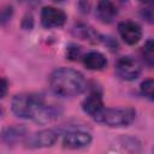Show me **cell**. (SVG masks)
<instances>
[{
	"instance_id": "9c48e42d",
	"label": "cell",
	"mask_w": 154,
	"mask_h": 154,
	"mask_svg": "<svg viewBox=\"0 0 154 154\" xmlns=\"http://www.w3.org/2000/svg\"><path fill=\"white\" fill-rule=\"evenodd\" d=\"M103 100L101 96V93L94 90L91 91L83 101H82V109L84 113L90 116L93 119L103 109Z\"/></svg>"
},
{
	"instance_id": "cb8c5ba5",
	"label": "cell",
	"mask_w": 154,
	"mask_h": 154,
	"mask_svg": "<svg viewBox=\"0 0 154 154\" xmlns=\"http://www.w3.org/2000/svg\"><path fill=\"white\" fill-rule=\"evenodd\" d=\"M120 1H126V0H120Z\"/></svg>"
},
{
	"instance_id": "7402d4cb",
	"label": "cell",
	"mask_w": 154,
	"mask_h": 154,
	"mask_svg": "<svg viewBox=\"0 0 154 154\" xmlns=\"http://www.w3.org/2000/svg\"><path fill=\"white\" fill-rule=\"evenodd\" d=\"M140 1H141L142 4H150L153 0H140Z\"/></svg>"
},
{
	"instance_id": "44dd1931",
	"label": "cell",
	"mask_w": 154,
	"mask_h": 154,
	"mask_svg": "<svg viewBox=\"0 0 154 154\" xmlns=\"http://www.w3.org/2000/svg\"><path fill=\"white\" fill-rule=\"evenodd\" d=\"M22 2H25L28 5H36L38 2V0H20Z\"/></svg>"
},
{
	"instance_id": "e0dca14e",
	"label": "cell",
	"mask_w": 154,
	"mask_h": 154,
	"mask_svg": "<svg viewBox=\"0 0 154 154\" xmlns=\"http://www.w3.org/2000/svg\"><path fill=\"white\" fill-rule=\"evenodd\" d=\"M12 14H13V8L12 6H5L0 10V24L1 25H5L7 24L11 18H12Z\"/></svg>"
},
{
	"instance_id": "5b68a950",
	"label": "cell",
	"mask_w": 154,
	"mask_h": 154,
	"mask_svg": "<svg viewBox=\"0 0 154 154\" xmlns=\"http://www.w3.org/2000/svg\"><path fill=\"white\" fill-rule=\"evenodd\" d=\"M141 72H142L141 64L130 55L119 58L116 64V73L118 75L119 78L124 81H128V82L135 81L140 77Z\"/></svg>"
},
{
	"instance_id": "ffe728a7",
	"label": "cell",
	"mask_w": 154,
	"mask_h": 154,
	"mask_svg": "<svg viewBox=\"0 0 154 154\" xmlns=\"http://www.w3.org/2000/svg\"><path fill=\"white\" fill-rule=\"evenodd\" d=\"M34 25V20H32V17L31 14H26L23 19V23H22V26L25 29V30H30Z\"/></svg>"
},
{
	"instance_id": "5bb4252c",
	"label": "cell",
	"mask_w": 154,
	"mask_h": 154,
	"mask_svg": "<svg viewBox=\"0 0 154 154\" xmlns=\"http://www.w3.org/2000/svg\"><path fill=\"white\" fill-rule=\"evenodd\" d=\"M117 147L116 150H120V152H129V153H137L141 150L140 147V142L134 138V137H122L117 141Z\"/></svg>"
},
{
	"instance_id": "9a60e30c",
	"label": "cell",
	"mask_w": 154,
	"mask_h": 154,
	"mask_svg": "<svg viewBox=\"0 0 154 154\" xmlns=\"http://www.w3.org/2000/svg\"><path fill=\"white\" fill-rule=\"evenodd\" d=\"M141 54L144 59V63L149 67H152L154 64V42H153V40H148L144 43V46L142 47Z\"/></svg>"
},
{
	"instance_id": "d6986e66",
	"label": "cell",
	"mask_w": 154,
	"mask_h": 154,
	"mask_svg": "<svg viewBox=\"0 0 154 154\" xmlns=\"http://www.w3.org/2000/svg\"><path fill=\"white\" fill-rule=\"evenodd\" d=\"M7 90H8V83L7 81L0 76V99L5 97L6 94H7Z\"/></svg>"
},
{
	"instance_id": "2e32d148",
	"label": "cell",
	"mask_w": 154,
	"mask_h": 154,
	"mask_svg": "<svg viewBox=\"0 0 154 154\" xmlns=\"http://www.w3.org/2000/svg\"><path fill=\"white\" fill-rule=\"evenodd\" d=\"M140 91H141V94H142L144 97H147L148 100L153 101V99H154V81H153L152 78L144 79V81L141 83Z\"/></svg>"
},
{
	"instance_id": "4fadbf2b",
	"label": "cell",
	"mask_w": 154,
	"mask_h": 154,
	"mask_svg": "<svg viewBox=\"0 0 154 154\" xmlns=\"http://www.w3.org/2000/svg\"><path fill=\"white\" fill-rule=\"evenodd\" d=\"M72 32L75 36L79 37L81 40H87L89 42H93V43H96V42H100L102 40V36L95 31L91 26L87 25V24H83V23H79L77 25L73 26L72 29Z\"/></svg>"
},
{
	"instance_id": "30bf717a",
	"label": "cell",
	"mask_w": 154,
	"mask_h": 154,
	"mask_svg": "<svg viewBox=\"0 0 154 154\" xmlns=\"http://www.w3.org/2000/svg\"><path fill=\"white\" fill-rule=\"evenodd\" d=\"M28 137L26 128L22 125H11L2 129L0 132V140L6 144H16L24 141Z\"/></svg>"
},
{
	"instance_id": "ac0fdd59",
	"label": "cell",
	"mask_w": 154,
	"mask_h": 154,
	"mask_svg": "<svg viewBox=\"0 0 154 154\" xmlns=\"http://www.w3.org/2000/svg\"><path fill=\"white\" fill-rule=\"evenodd\" d=\"M81 47L76 46V45H71L67 48V58L71 60H77L78 58H82V52H81Z\"/></svg>"
},
{
	"instance_id": "8992f818",
	"label": "cell",
	"mask_w": 154,
	"mask_h": 154,
	"mask_svg": "<svg viewBox=\"0 0 154 154\" xmlns=\"http://www.w3.org/2000/svg\"><path fill=\"white\" fill-rule=\"evenodd\" d=\"M61 130L57 129H43L34 135L29 136L26 140L29 148H48L57 143L60 138Z\"/></svg>"
},
{
	"instance_id": "6da1fadb",
	"label": "cell",
	"mask_w": 154,
	"mask_h": 154,
	"mask_svg": "<svg viewBox=\"0 0 154 154\" xmlns=\"http://www.w3.org/2000/svg\"><path fill=\"white\" fill-rule=\"evenodd\" d=\"M12 113L26 120H32L37 124H49L59 118L61 109L46 100L43 95L35 93H20L12 97Z\"/></svg>"
},
{
	"instance_id": "7a4b0ae2",
	"label": "cell",
	"mask_w": 154,
	"mask_h": 154,
	"mask_svg": "<svg viewBox=\"0 0 154 154\" xmlns=\"http://www.w3.org/2000/svg\"><path fill=\"white\" fill-rule=\"evenodd\" d=\"M49 87L60 97H75L87 89V81L75 69L59 67L49 75Z\"/></svg>"
},
{
	"instance_id": "7c38bea8",
	"label": "cell",
	"mask_w": 154,
	"mask_h": 154,
	"mask_svg": "<svg viewBox=\"0 0 154 154\" xmlns=\"http://www.w3.org/2000/svg\"><path fill=\"white\" fill-rule=\"evenodd\" d=\"M117 14V6L111 0H99L96 6V16L102 23H112Z\"/></svg>"
},
{
	"instance_id": "603a6c76",
	"label": "cell",
	"mask_w": 154,
	"mask_h": 154,
	"mask_svg": "<svg viewBox=\"0 0 154 154\" xmlns=\"http://www.w3.org/2000/svg\"><path fill=\"white\" fill-rule=\"evenodd\" d=\"M53 2H63V1H65V0H52Z\"/></svg>"
},
{
	"instance_id": "3957f363",
	"label": "cell",
	"mask_w": 154,
	"mask_h": 154,
	"mask_svg": "<svg viewBox=\"0 0 154 154\" xmlns=\"http://www.w3.org/2000/svg\"><path fill=\"white\" fill-rule=\"evenodd\" d=\"M135 117L136 111L132 107H103V109L94 118V120L109 128H125L132 124Z\"/></svg>"
},
{
	"instance_id": "52a82bcc",
	"label": "cell",
	"mask_w": 154,
	"mask_h": 154,
	"mask_svg": "<svg viewBox=\"0 0 154 154\" xmlns=\"http://www.w3.org/2000/svg\"><path fill=\"white\" fill-rule=\"evenodd\" d=\"M41 24L47 29L61 28L66 22V13L53 6H45L41 10Z\"/></svg>"
},
{
	"instance_id": "277c9868",
	"label": "cell",
	"mask_w": 154,
	"mask_h": 154,
	"mask_svg": "<svg viewBox=\"0 0 154 154\" xmlns=\"http://www.w3.org/2000/svg\"><path fill=\"white\" fill-rule=\"evenodd\" d=\"M60 138H61L63 147L67 148V149L85 148L93 141L91 134L89 131H87L85 129H82V128H76V126H71L67 130L61 131Z\"/></svg>"
},
{
	"instance_id": "ba28073f",
	"label": "cell",
	"mask_w": 154,
	"mask_h": 154,
	"mask_svg": "<svg viewBox=\"0 0 154 154\" xmlns=\"http://www.w3.org/2000/svg\"><path fill=\"white\" fill-rule=\"evenodd\" d=\"M118 32L122 40L129 45H137L142 38V29L141 26L132 20H123L118 24Z\"/></svg>"
},
{
	"instance_id": "8fae6325",
	"label": "cell",
	"mask_w": 154,
	"mask_h": 154,
	"mask_svg": "<svg viewBox=\"0 0 154 154\" xmlns=\"http://www.w3.org/2000/svg\"><path fill=\"white\" fill-rule=\"evenodd\" d=\"M82 61L84 66L91 71H100L107 66L106 57L97 51H90L84 55H82Z\"/></svg>"
}]
</instances>
